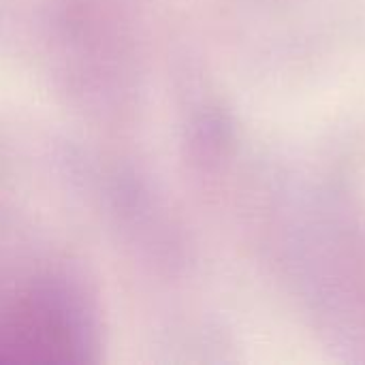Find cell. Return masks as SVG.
Instances as JSON below:
<instances>
[]
</instances>
